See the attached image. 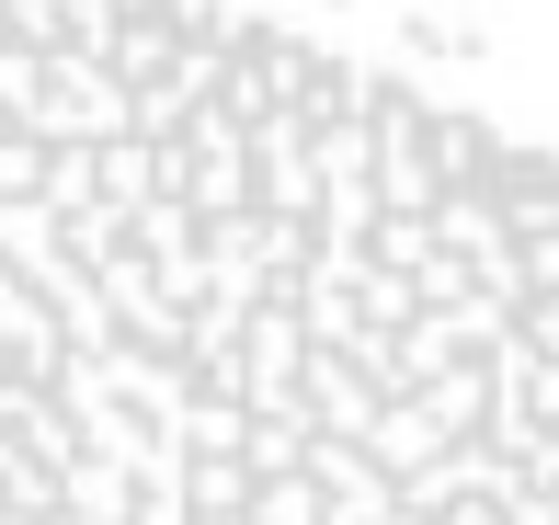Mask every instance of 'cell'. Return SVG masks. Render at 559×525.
Segmentation results:
<instances>
[{"instance_id": "cell-1", "label": "cell", "mask_w": 559, "mask_h": 525, "mask_svg": "<svg viewBox=\"0 0 559 525\" xmlns=\"http://www.w3.org/2000/svg\"><path fill=\"white\" fill-rule=\"evenodd\" d=\"M0 525H559V148L263 0H0Z\"/></svg>"}]
</instances>
